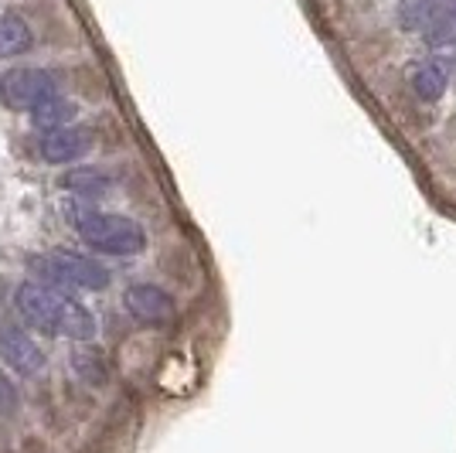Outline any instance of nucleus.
I'll use <instances>...</instances> for the list:
<instances>
[{"label":"nucleus","mask_w":456,"mask_h":453,"mask_svg":"<svg viewBox=\"0 0 456 453\" xmlns=\"http://www.w3.org/2000/svg\"><path fill=\"white\" fill-rule=\"evenodd\" d=\"M446 86H450V69H446V62L429 58V62H419L416 69H412V89H416L419 99L436 103L439 95L446 93Z\"/></svg>","instance_id":"8"},{"label":"nucleus","mask_w":456,"mask_h":453,"mask_svg":"<svg viewBox=\"0 0 456 453\" xmlns=\"http://www.w3.org/2000/svg\"><path fill=\"white\" fill-rule=\"evenodd\" d=\"M76 103H69V99H61V95H55V99H48V103H41L38 110H31V116H35V127H41V130H55V127H69V119H76Z\"/></svg>","instance_id":"11"},{"label":"nucleus","mask_w":456,"mask_h":453,"mask_svg":"<svg viewBox=\"0 0 456 453\" xmlns=\"http://www.w3.org/2000/svg\"><path fill=\"white\" fill-rule=\"evenodd\" d=\"M35 269L45 273L48 280H55L61 286H76V290H106L110 286V269L106 266L89 259V256L69 252V249H55L48 256H38Z\"/></svg>","instance_id":"3"},{"label":"nucleus","mask_w":456,"mask_h":453,"mask_svg":"<svg viewBox=\"0 0 456 453\" xmlns=\"http://www.w3.org/2000/svg\"><path fill=\"white\" fill-rule=\"evenodd\" d=\"M20 409V399H18V389H14V382L0 372V416H14Z\"/></svg>","instance_id":"13"},{"label":"nucleus","mask_w":456,"mask_h":453,"mask_svg":"<svg viewBox=\"0 0 456 453\" xmlns=\"http://www.w3.org/2000/svg\"><path fill=\"white\" fill-rule=\"evenodd\" d=\"M76 232L93 249L106 252V256H136L147 246V232L140 222L126 218V215H106V211H93V208H72L69 211Z\"/></svg>","instance_id":"2"},{"label":"nucleus","mask_w":456,"mask_h":453,"mask_svg":"<svg viewBox=\"0 0 456 453\" xmlns=\"http://www.w3.org/2000/svg\"><path fill=\"white\" fill-rule=\"evenodd\" d=\"M31 41H35V35L20 18H14V14L0 18V58H14L20 52H28Z\"/></svg>","instance_id":"9"},{"label":"nucleus","mask_w":456,"mask_h":453,"mask_svg":"<svg viewBox=\"0 0 456 453\" xmlns=\"http://www.w3.org/2000/svg\"><path fill=\"white\" fill-rule=\"evenodd\" d=\"M422 35H426V45L429 48H443V45H453L456 41V0H446L443 7H439L433 21L422 28Z\"/></svg>","instance_id":"10"},{"label":"nucleus","mask_w":456,"mask_h":453,"mask_svg":"<svg viewBox=\"0 0 456 453\" xmlns=\"http://www.w3.org/2000/svg\"><path fill=\"white\" fill-rule=\"evenodd\" d=\"M18 310L35 324L45 334H58V338L72 341H93L95 338V317L76 303L72 297L58 293L52 286L24 284L18 290Z\"/></svg>","instance_id":"1"},{"label":"nucleus","mask_w":456,"mask_h":453,"mask_svg":"<svg viewBox=\"0 0 456 453\" xmlns=\"http://www.w3.org/2000/svg\"><path fill=\"white\" fill-rule=\"evenodd\" d=\"M0 358L20 375H38L45 368V355H41L38 344L28 338L20 327L7 321H0Z\"/></svg>","instance_id":"5"},{"label":"nucleus","mask_w":456,"mask_h":453,"mask_svg":"<svg viewBox=\"0 0 456 453\" xmlns=\"http://www.w3.org/2000/svg\"><path fill=\"white\" fill-rule=\"evenodd\" d=\"M89 147H93V133L86 127H55V130H45L38 151L48 164H72Z\"/></svg>","instance_id":"7"},{"label":"nucleus","mask_w":456,"mask_h":453,"mask_svg":"<svg viewBox=\"0 0 456 453\" xmlns=\"http://www.w3.org/2000/svg\"><path fill=\"white\" fill-rule=\"evenodd\" d=\"M443 4H446V0H402L399 4V24L405 28V31H422Z\"/></svg>","instance_id":"12"},{"label":"nucleus","mask_w":456,"mask_h":453,"mask_svg":"<svg viewBox=\"0 0 456 453\" xmlns=\"http://www.w3.org/2000/svg\"><path fill=\"white\" fill-rule=\"evenodd\" d=\"M453 45H456V41H453ZM453 62H456V55H453Z\"/></svg>","instance_id":"14"},{"label":"nucleus","mask_w":456,"mask_h":453,"mask_svg":"<svg viewBox=\"0 0 456 453\" xmlns=\"http://www.w3.org/2000/svg\"><path fill=\"white\" fill-rule=\"evenodd\" d=\"M123 303H126V310L134 314L136 321L143 324H167L177 314L171 293L153 284H134L123 293Z\"/></svg>","instance_id":"6"},{"label":"nucleus","mask_w":456,"mask_h":453,"mask_svg":"<svg viewBox=\"0 0 456 453\" xmlns=\"http://www.w3.org/2000/svg\"><path fill=\"white\" fill-rule=\"evenodd\" d=\"M58 82L45 69H11L0 78V99L11 110H38L41 103L55 99Z\"/></svg>","instance_id":"4"}]
</instances>
